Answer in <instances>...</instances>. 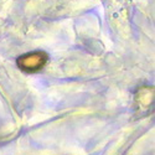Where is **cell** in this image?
<instances>
[{"label": "cell", "instance_id": "6da1fadb", "mask_svg": "<svg viewBox=\"0 0 155 155\" xmlns=\"http://www.w3.org/2000/svg\"><path fill=\"white\" fill-rule=\"evenodd\" d=\"M47 55L42 51H36V52H29L20 56L18 58V64L19 67L25 71V72H37L38 70H41L46 62H47Z\"/></svg>", "mask_w": 155, "mask_h": 155}]
</instances>
